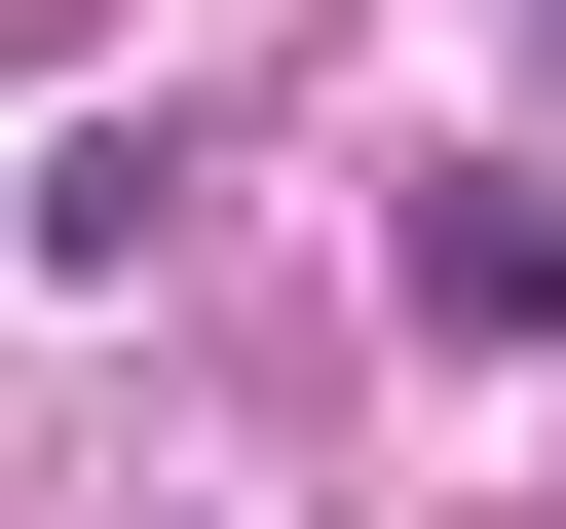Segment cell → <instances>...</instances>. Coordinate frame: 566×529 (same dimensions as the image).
<instances>
[{
	"label": "cell",
	"mask_w": 566,
	"mask_h": 529,
	"mask_svg": "<svg viewBox=\"0 0 566 529\" xmlns=\"http://www.w3.org/2000/svg\"><path fill=\"white\" fill-rule=\"evenodd\" d=\"M416 341H453V378H528V341H566V189H528V152H453V189H416Z\"/></svg>",
	"instance_id": "1"
}]
</instances>
